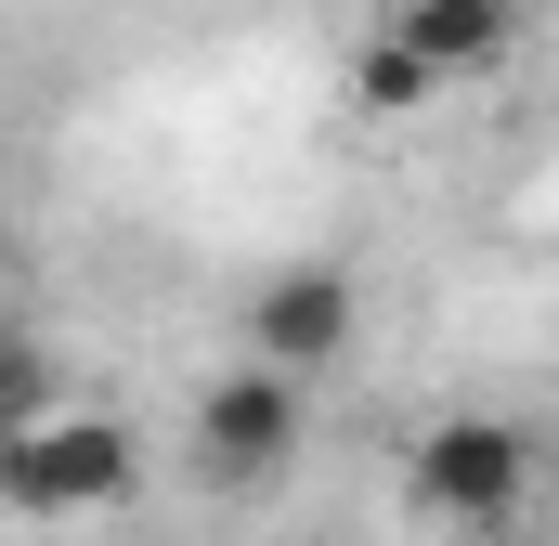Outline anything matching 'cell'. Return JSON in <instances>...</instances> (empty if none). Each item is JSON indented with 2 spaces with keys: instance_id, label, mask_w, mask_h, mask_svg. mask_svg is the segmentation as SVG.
Wrapping results in <instances>:
<instances>
[{
  "instance_id": "1",
  "label": "cell",
  "mask_w": 559,
  "mask_h": 546,
  "mask_svg": "<svg viewBox=\"0 0 559 546\" xmlns=\"http://www.w3.org/2000/svg\"><path fill=\"white\" fill-rule=\"evenodd\" d=\"M131 482H143V442L118 416H92V404H52V416H26V429H0V508L13 521H92Z\"/></svg>"
},
{
  "instance_id": "2",
  "label": "cell",
  "mask_w": 559,
  "mask_h": 546,
  "mask_svg": "<svg viewBox=\"0 0 559 546\" xmlns=\"http://www.w3.org/2000/svg\"><path fill=\"white\" fill-rule=\"evenodd\" d=\"M286 455H299V378L248 352V365L209 378V404H195V482H209V495H261Z\"/></svg>"
},
{
  "instance_id": "3",
  "label": "cell",
  "mask_w": 559,
  "mask_h": 546,
  "mask_svg": "<svg viewBox=\"0 0 559 546\" xmlns=\"http://www.w3.org/2000/svg\"><path fill=\"white\" fill-rule=\"evenodd\" d=\"M404 482H417L429 521H508V508L534 495V442H521L508 416H442L417 455H404Z\"/></svg>"
},
{
  "instance_id": "4",
  "label": "cell",
  "mask_w": 559,
  "mask_h": 546,
  "mask_svg": "<svg viewBox=\"0 0 559 546\" xmlns=\"http://www.w3.org/2000/svg\"><path fill=\"white\" fill-rule=\"evenodd\" d=\"M352 339H365V299H352V273H338V261H286V273L248 286V352L286 365V378H325Z\"/></svg>"
},
{
  "instance_id": "5",
  "label": "cell",
  "mask_w": 559,
  "mask_h": 546,
  "mask_svg": "<svg viewBox=\"0 0 559 546\" xmlns=\"http://www.w3.org/2000/svg\"><path fill=\"white\" fill-rule=\"evenodd\" d=\"M508 26H521V0H404V39H417L442 79L508 66Z\"/></svg>"
},
{
  "instance_id": "6",
  "label": "cell",
  "mask_w": 559,
  "mask_h": 546,
  "mask_svg": "<svg viewBox=\"0 0 559 546\" xmlns=\"http://www.w3.org/2000/svg\"><path fill=\"white\" fill-rule=\"evenodd\" d=\"M352 92H365V105H378V118H417L429 92H455V79H442V66H429L417 39H404V26H391V39H365V66H352Z\"/></svg>"
},
{
  "instance_id": "7",
  "label": "cell",
  "mask_w": 559,
  "mask_h": 546,
  "mask_svg": "<svg viewBox=\"0 0 559 546\" xmlns=\"http://www.w3.org/2000/svg\"><path fill=\"white\" fill-rule=\"evenodd\" d=\"M66 404V365L39 352V339H0V429H26V416Z\"/></svg>"
}]
</instances>
